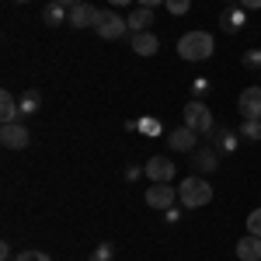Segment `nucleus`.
<instances>
[{
  "mask_svg": "<svg viewBox=\"0 0 261 261\" xmlns=\"http://www.w3.org/2000/svg\"><path fill=\"white\" fill-rule=\"evenodd\" d=\"M213 49H216V42L209 32H188V35H181L178 39V56L188 63H202L213 56Z\"/></svg>",
  "mask_w": 261,
  "mask_h": 261,
  "instance_id": "1",
  "label": "nucleus"
},
{
  "mask_svg": "<svg viewBox=\"0 0 261 261\" xmlns=\"http://www.w3.org/2000/svg\"><path fill=\"white\" fill-rule=\"evenodd\" d=\"M178 202L185 209H202L213 202V185L205 178H185L178 185Z\"/></svg>",
  "mask_w": 261,
  "mask_h": 261,
  "instance_id": "2",
  "label": "nucleus"
},
{
  "mask_svg": "<svg viewBox=\"0 0 261 261\" xmlns=\"http://www.w3.org/2000/svg\"><path fill=\"white\" fill-rule=\"evenodd\" d=\"M185 125H188V129H195L199 136H209V133L216 129V119H213V112H209V105H205V101L188 98V105H185Z\"/></svg>",
  "mask_w": 261,
  "mask_h": 261,
  "instance_id": "3",
  "label": "nucleus"
},
{
  "mask_svg": "<svg viewBox=\"0 0 261 261\" xmlns=\"http://www.w3.org/2000/svg\"><path fill=\"white\" fill-rule=\"evenodd\" d=\"M94 32H98L105 42H119V39H125V35H129V21L122 18V14H115V11H101Z\"/></svg>",
  "mask_w": 261,
  "mask_h": 261,
  "instance_id": "4",
  "label": "nucleus"
},
{
  "mask_svg": "<svg viewBox=\"0 0 261 261\" xmlns=\"http://www.w3.org/2000/svg\"><path fill=\"white\" fill-rule=\"evenodd\" d=\"M178 202V188H171V181H150V188H146V205L150 209H171Z\"/></svg>",
  "mask_w": 261,
  "mask_h": 261,
  "instance_id": "5",
  "label": "nucleus"
},
{
  "mask_svg": "<svg viewBox=\"0 0 261 261\" xmlns=\"http://www.w3.org/2000/svg\"><path fill=\"white\" fill-rule=\"evenodd\" d=\"M167 146H171L174 153H195V150H199V133L188 129V125L171 129V133H167Z\"/></svg>",
  "mask_w": 261,
  "mask_h": 261,
  "instance_id": "6",
  "label": "nucleus"
},
{
  "mask_svg": "<svg viewBox=\"0 0 261 261\" xmlns=\"http://www.w3.org/2000/svg\"><path fill=\"white\" fill-rule=\"evenodd\" d=\"M0 143H4L7 150H24V146L32 143V133H28L21 122H7V125H0Z\"/></svg>",
  "mask_w": 261,
  "mask_h": 261,
  "instance_id": "7",
  "label": "nucleus"
},
{
  "mask_svg": "<svg viewBox=\"0 0 261 261\" xmlns=\"http://www.w3.org/2000/svg\"><path fill=\"white\" fill-rule=\"evenodd\" d=\"M244 24H247V7H241V4L223 7V14H220V32H226V35H237V32H244Z\"/></svg>",
  "mask_w": 261,
  "mask_h": 261,
  "instance_id": "8",
  "label": "nucleus"
},
{
  "mask_svg": "<svg viewBox=\"0 0 261 261\" xmlns=\"http://www.w3.org/2000/svg\"><path fill=\"white\" fill-rule=\"evenodd\" d=\"M209 140H213V146L220 150L223 157H230V153H237V146H241V133H233V129L220 125V129L209 133Z\"/></svg>",
  "mask_w": 261,
  "mask_h": 261,
  "instance_id": "9",
  "label": "nucleus"
},
{
  "mask_svg": "<svg viewBox=\"0 0 261 261\" xmlns=\"http://www.w3.org/2000/svg\"><path fill=\"white\" fill-rule=\"evenodd\" d=\"M98 7H94V4H77V7H70V21H66V24H70V28H94V24H98Z\"/></svg>",
  "mask_w": 261,
  "mask_h": 261,
  "instance_id": "10",
  "label": "nucleus"
},
{
  "mask_svg": "<svg viewBox=\"0 0 261 261\" xmlns=\"http://www.w3.org/2000/svg\"><path fill=\"white\" fill-rule=\"evenodd\" d=\"M241 119H261V84L241 91Z\"/></svg>",
  "mask_w": 261,
  "mask_h": 261,
  "instance_id": "11",
  "label": "nucleus"
},
{
  "mask_svg": "<svg viewBox=\"0 0 261 261\" xmlns=\"http://www.w3.org/2000/svg\"><path fill=\"white\" fill-rule=\"evenodd\" d=\"M143 167L150 181H174V161H167V157H150Z\"/></svg>",
  "mask_w": 261,
  "mask_h": 261,
  "instance_id": "12",
  "label": "nucleus"
},
{
  "mask_svg": "<svg viewBox=\"0 0 261 261\" xmlns=\"http://www.w3.org/2000/svg\"><path fill=\"white\" fill-rule=\"evenodd\" d=\"M220 150H216V146H199V150H195V167H199L202 174H213V171H216V167H220Z\"/></svg>",
  "mask_w": 261,
  "mask_h": 261,
  "instance_id": "13",
  "label": "nucleus"
},
{
  "mask_svg": "<svg viewBox=\"0 0 261 261\" xmlns=\"http://www.w3.org/2000/svg\"><path fill=\"white\" fill-rule=\"evenodd\" d=\"M42 21H45L49 28H60V24L70 21V7H63L60 0H49V4H45V11H42Z\"/></svg>",
  "mask_w": 261,
  "mask_h": 261,
  "instance_id": "14",
  "label": "nucleus"
},
{
  "mask_svg": "<svg viewBox=\"0 0 261 261\" xmlns=\"http://www.w3.org/2000/svg\"><path fill=\"white\" fill-rule=\"evenodd\" d=\"M125 21H129V32H133V35L150 32V28H153V7H136Z\"/></svg>",
  "mask_w": 261,
  "mask_h": 261,
  "instance_id": "15",
  "label": "nucleus"
},
{
  "mask_svg": "<svg viewBox=\"0 0 261 261\" xmlns=\"http://www.w3.org/2000/svg\"><path fill=\"white\" fill-rule=\"evenodd\" d=\"M129 45H133V53H136V56H153V53L161 49V39H157L153 32H140V35H133Z\"/></svg>",
  "mask_w": 261,
  "mask_h": 261,
  "instance_id": "16",
  "label": "nucleus"
},
{
  "mask_svg": "<svg viewBox=\"0 0 261 261\" xmlns=\"http://www.w3.org/2000/svg\"><path fill=\"white\" fill-rule=\"evenodd\" d=\"M21 119V101L11 94V91H0V122H18Z\"/></svg>",
  "mask_w": 261,
  "mask_h": 261,
  "instance_id": "17",
  "label": "nucleus"
},
{
  "mask_svg": "<svg viewBox=\"0 0 261 261\" xmlns=\"http://www.w3.org/2000/svg\"><path fill=\"white\" fill-rule=\"evenodd\" d=\"M237 258L241 261H261V237H254V233L241 237L237 241Z\"/></svg>",
  "mask_w": 261,
  "mask_h": 261,
  "instance_id": "18",
  "label": "nucleus"
},
{
  "mask_svg": "<svg viewBox=\"0 0 261 261\" xmlns=\"http://www.w3.org/2000/svg\"><path fill=\"white\" fill-rule=\"evenodd\" d=\"M39 105H42V91H35V87L24 91V94H21V115H35Z\"/></svg>",
  "mask_w": 261,
  "mask_h": 261,
  "instance_id": "19",
  "label": "nucleus"
},
{
  "mask_svg": "<svg viewBox=\"0 0 261 261\" xmlns=\"http://www.w3.org/2000/svg\"><path fill=\"white\" fill-rule=\"evenodd\" d=\"M241 136H244V140H251V143H261V119H244Z\"/></svg>",
  "mask_w": 261,
  "mask_h": 261,
  "instance_id": "20",
  "label": "nucleus"
},
{
  "mask_svg": "<svg viewBox=\"0 0 261 261\" xmlns=\"http://www.w3.org/2000/svg\"><path fill=\"white\" fill-rule=\"evenodd\" d=\"M209 91H213V81H209V77H195V81H192V98L195 101H205Z\"/></svg>",
  "mask_w": 261,
  "mask_h": 261,
  "instance_id": "21",
  "label": "nucleus"
},
{
  "mask_svg": "<svg viewBox=\"0 0 261 261\" xmlns=\"http://www.w3.org/2000/svg\"><path fill=\"white\" fill-rule=\"evenodd\" d=\"M241 63L247 66V70H258V73H261V45H258V49H244Z\"/></svg>",
  "mask_w": 261,
  "mask_h": 261,
  "instance_id": "22",
  "label": "nucleus"
},
{
  "mask_svg": "<svg viewBox=\"0 0 261 261\" xmlns=\"http://www.w3.org/2000/svg\"><path fill=\"white\" fill-rule=\"evenodd\" d=\"M112 258H115V244H108V241L91 251V261H112Z\"/></svg>",
  "mask_w": 261,
  "mask_h": 261,
  "instance_id": "23",
  "label": "nucleus"
},
{
  "mask_svg": "<svg viewBox=\"0 0 261 261\" xmlns=\"http://www.w3.org/2000/svg\"><path fill=\"white\" fill-rule=\"evenodd\" d=\"M133 129H146V136H161L164 129H161V122H153V119H143V122H129V133Z\"/></svg>",
  "mask_w": 261,
  "mask_h": 261,
  "instance_id": "24",
  "label": "nucleus"
},
{
  "mask_svg": "<svg viewBox=\"0 0 261 261\" xmlns=\"http://www.w3.org/2000/svg\"><path fill=\"white\" fill-rule=\"evenodd\" d=\"M164 7L174 14V18H181V14H188V7H192V0H164Z\"/></svg>",
  "mask_w": 261,
  "mask_h": 261,
  "instance_id": "25",
  "label": "nucleus"
},
{
  "mask_svg": "<svg viewBox=\"0 0 261 261\" xmlns=\"http://www.w3.org/2000/svg\"><path fill=\"white\" fill-rule=\"evenodd\" d=\"M14 261H53V258H49L45 251H35V247H28V251H21Z\"/></svg>",
  "mask_w": 261,
  "mask_h": 261,
  "instance_id": "26",
  "label": "nucleus"
},
{
  "mask_svg": "<svg viewBox=\"0 0 261 261\" xmlns=\"http://www.w3.org/2000/svg\"><path fill=\"white\" fill-rule=\"evenodd\" d=\"M247 233H254V237H261V205L247 216Z\"/></svg>",
  "mask_w": 261,
  "mask_h": 261,
  "instance_id": "27",
  "label": "nucleus"
},
{
  "mask_svg": "<svg viewBox=\"0 0 261 261\" xmlns=\"http://www.w3.org/2000/svg\"><path fill=\"white\" fill-rule=\"evenodd\" d=\"M164 223H171V226H174V223H181V209H178V205L164 209Z\"/></svg>",
  "mask_w": 261,
  "mask_h": 261,
  "instance_id": "28",
  "label": "nucleus"
},
{
  "mask_svg": "<svg viewBox=\"0 0 261 261\" xmlns=\"http://www.w3.org/2000/svg\"><path fill=\"white\" fill-rule=\"evenodd\" d=\"M143 174H146V167H136V164H133V167H125V181H140Z\"/></svg>",
  "mask_w": 261,
  "mask_h": 261,
  "instance_id": "29",
  "label": "nucleus"
},
{
  "mask_svg": "<svg viewBox=\"0 0 261 261\" xmlns=\"http://www.w3.org/2000/svg\"><path fill=\"white\" fill-rule=\"evenodd\" d=\"M241 7H247V11H261V0H237Z\"/></svg>",
  "mask_w": 261,
  "mask_h": 261,
  "instance_id": "30",
  "label": "nucleus"
},
{
  "mask_svg": "<svg viewBox=\"0 0 261 261\" xmlns=\"http://www.w3.org/2000/svg\"><path fill=\"white\" fill-rule=\"evenodd\" d=\"M0 261H11V244H0Z\"/></svg>",
  "mask_w": 261,
  "mask_h": 261,
  "instance_id": "31",
  "label": "nucleus"
},
{
  "mask_svg": "<svg viewBox=\"0 0 261 261\" xmlns=\"http://www.w3.org/2000/svg\"><path fill=\"white\" fill-rule=\"evenodd\" d=\"M136 4H140V7H161L164 0H136Z\"/></svg>",
  "mask_w": 261,
  "mask_h": 261,
  "instance_id": "32",
  "label": "nucleus"
},
{
  "mask_svg": "<svg viewBox=\"0 0 261 261\" xmlns=\"http://www.w3.org/2000/svg\"><path fill=\"white\" fill-rule=\"evenodd\" d=\"M63 7H77V4H87V0H60Z\"/></svg>",
  "mask_w": 261,
  "mask_h": 261,
  "instance_id": "33",
  "label": "nucleus"
},
{
  "mask_svg": "<svg viewBox=\"0 0 261 261\" xmlns=\"http://www.w3.org/2000/svg\"><path fill=\"white\" fill-rule=\"evenodd\" d=\"M112 7H122V4H133V0H108Z\"/></svg>",
  "mask_w": 261,
  "mask_h": 261,
  "instance_id": "34",
  "label": "nucleus"
},
{
  "mask_svg": "<svg viewBox=\"0 0 261 261\" xmlns=\"http://www.w3.org/2000/svg\"><path fill=\"white\" fill-rule=\"evenodd\" d=\"M14 4H32V0H14Z\"/></svg>",
  "mask_w": 261,
  "mask_h": 261,
  "instance_id": "35",
  "label": "nucleus"
},
{
  "mask_svg": "<svg viewBox=\"0 0 261 261\" xmlns=\"http://www.w3.org/2000/svg\"><path fill=\"white\" fill-rule=\"evenodd\" d=\"M226 4H233V0H226Z\"/></svg>",
  "mask_w": 261,
  "mask_h": 261,
  "instance_id": "36",
  "label": "nucleus"
},
{
  "mask_svg": "<svg viewBox=\"0 0 261 261\" xmlns=\"http://www.w3.org/2000/svg\"><path fill=\"white\" fill-rule=\"evenodd\" d=\"M258 77H261V73H258Z\"/></svg>",
  "mask_w": 261,
  "mask_h": 261,
  "instance_id": "37",
  "label": "nucleus"
}]
</instances>
